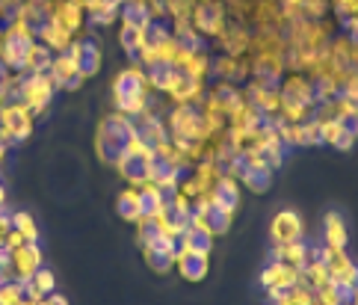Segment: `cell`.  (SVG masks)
I'll list each match as a JSON object with an SVG mask.
<instances>
[{"label": "cell", "instance_id": "cell-2", "mask_svg": "<svg viewBox=\"0 0 358 305\" xmlns=\"http://www.w3.org/2000/svg\"><path fill=\"white\" fill-rule=\"evenodd\" d=\"M53 86L51 74H33V71H21V104L27 107L33 116H42L53 101Z\"/></svg>", "mask_w": 358, "mask_h": 305}, {"label": "cell", "instance_id": "cell-3", "mask_svg": "<svg viewBox=\"0 0 358 305\" xmlns=\"http://www.w3.org/2000/svg\"><path fill=\"white\" fill-rule=\"evenodd\" d=\"M39 267H42V249L36 243H24L12 249V255H9V279L12 281H30Z\"/></svg>", "mask_w": 358, "mask_h": 305}, {"label": "cell", "instance_id": "cell-4", "mask_svg": "<svg viewBox=\"0 0 358 305\" xmlns=\"http://www.w3.org/2000/svg\"><path fill=\"white\" fill-rule=\"evenodd\" d=\"M77 45V62H80V74L83 78H92L101 69V45L95 39H74Z\"/></svg>", "mask_w": 358, "mask_h": 305}, {"label": "cell", "instance_id": "cell-5", "mask_svg": "<svg viewBox=\"0 0 358 305\" xmlns=\"http://www.w3.org/2000/svg\"><path fill=\"white\" fill-rule=\"evenodd\" d=\"M302 234V223L296 214H278V220L273 225V241L278 246H287V243H296Z\"/></svg>", "mask_w": 358, "mask_h": 305}, {"label": "cell", "instance_id": "cell-9", "mask_svg": "<svg viewBox=\"0 0 358 305\" xmlns=\"http://www.w3.org/2000/svg\"><path fill=\"white\" fill-rule=\"evenodd\" d=\"M326 246H332V249H343L346 246V232L341 225V216H334V214L326 220Z\"/></svg>", "mask_w": 358, "mask_h": 305}, {"label": "cell", "instance_id": "cell-10", "mask_svg": "<svg viewBox=\"0 0 358 305\" xmlns=\"http://www.w3.org/2000/svg\"><path fill=\"white\" fill-rule=\"evenodd\" d=\"M24 302V288H21V281H3L0 285V305H21Z\"/></svg>", "mask_w": 358, "mask_h": 305}, {"label": "cell", "instance_id": "cell-14", "mask_svg": "<svg viewBox=\"0 0 358 305\" xmlns=\"http://www.w3.org/2000/svg\"><path fill=\"white\" fill-rule=\"evenodd\" d=\"M6 208H9V204H6V187L0 184V211H6Z\"/></svg>", "mask_w": 358, "mask_h": 305}, {"label": "cell", "instance_id": "cell-11", "mask_svg": "<svg viewBox=\"0 0 358 305\" xmlns=\"http://www.w3.org/2000/svg\"><path fill=\"white\" fill-rule=\"evenodd\" d=\"M33 285H36L44 297H51L53 293V288H57V279H53V273L51 270H44V267H39L36 270V276H33Z\"/></svg>", "mask_w": 358, "mask_h": 305}, {"label": "cell", "instance_id": "cell-13", "mask_svg": "<svg viewBox=\"0 0 358 305\" xmlns=\"http://www.w3.org/2000/svg\"><path fill=\"white\" fill-rule=\"evenodd\" d=\"M39 305H69V302H65V297H60V293H51V297H44Z\"/></svg>", "mask_w": 358, "mask_h": 305}, {"label": "cell", "instance_id": "cell-12", "mask_svg": "<svg viewBox=\"0 0 358 305\" xmlns=\"http://www.w3.org/2000/svg\"><path fill=\"white\" fill-rule=\"evenodd\" d=\"M9 232H12V214H9V208H6V211H0V243L6 241Z\"/></svg>", "mask_w": 358, "mask_h": 305}, {"label": "cell", "instance_id": "cell-16", "mask_svg": "<svg viewBox=\"0 0 358 305\" xmlns=\"http://www.w3.org/2000/svg\"><path fill=\"white\" fill-rule=\"evenodd\" d=\"M0 48H3V27H0Z\"/></svg>", "mask_w": 358, "mask_h": 305}, {"label": "cell", "instance_id": "cell-15", "mask_svg": "<svg viewBox=\"0 0 358 305\" xmlns=\"http://www.w3.org/2000/svg\"><path fill=\"white\" fill-rule=\"evenodd\" d=\"M3 281H9V276H6V273H0V285H3Z\"/></svg>", "mask_w": 358, "mask_h": 305}, {"label": "cell", "instance_id": "cell-8", "mask_svg": "<svg viewBox=\"0 0 358 305\" xmlns=\"http://www.w3.org/2000/svg\"><path fill=\"white\" fill-rule=\"evenodd\" d=\"M12 228L15 232L24 234V241L27 243H36L39 241V228H36V220L27 214V211H15L12 214Z\"/></svg>", "mask_w": 358, "mask_h": 305}, {"label": "cell", "instance_id": "cell-6", "mask_svg": "<svg viewBox=\"0 0 358 305\" xmlns=\"http://www.w3.org/2000/svg\"><path fill=\"white\" fill-rule=\"evenodd\" d=\"M119 214H121V220H128V223H139L142 220V214H139V193L137 190H128V193L119 195Z\"/></svg>", "mask_w": 358, "mask_h": 305}, {"label": "cell", "instance_id": "cell-1", "mask_svg": "<svg viewBox=\"0 0 358 305\" xmlns=\"http://www.w3.org/2000/svg\"><path fill=\"white\" fill-rule=\"evenodd\" d=\"M0 116H3L0 143L12 151V148H18L33 134V122H36V116H33L21 101H9L6 107H0Z\"/></svg>", "mask_w": 358, "mask_h": 305}, {"label": "cell", "instance_id": "cell-7", "mask_svg": "<svg viewBox=\"0 0 358 305\" xmlns=\"http://www.w3.org/2000/svg\"><path fill=\"white\" fill-rule=\"evenodd\" d=\"M119 42H121V48H125V53H128L130 60H139V51H142V30H133V27L121 24Z\"/></svg>", "mask_w": 358, "mask_h": 305}]
</instances>
